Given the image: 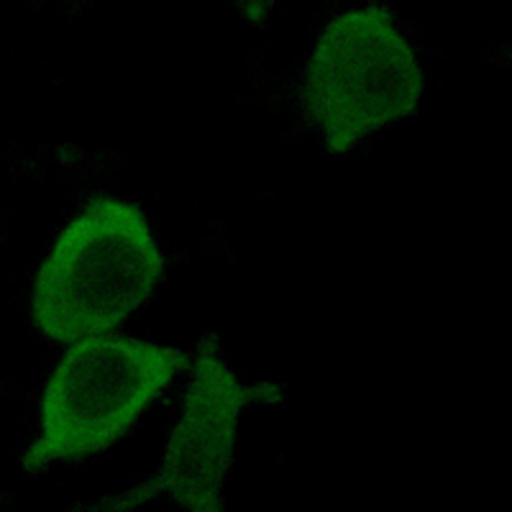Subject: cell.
Here are the masks:
<instances>
[{"instance_id": "cell-1", "label": "cell", "mask_w": 512, "mask_h": 512, "mask_svg": "<svg viewBox=\"0 0 512 512\" xmlns=\"http://www.w3.org/2000/svg\"><path fill=\"white\" fill-rule=\"evenodd\" d=\"M164 256L144 210L100 195L59 231L31 287V320L41 336L77 344L105 336L154 295Z\"/></svg>"}, {"instance_id": "cell-2", "label": "cell", "mask_w": 512, "mask_h": 512, "mask_svg": "<svg viewBox=\"0 0 512 512\" xmlns=\"http://www.w3.org/2000/svg\"><path fill=\"white\" fill-rule=\"evenodd\" d=\"M423 93V64L392 8L367 3L323 26L305 62L300 108L323 149L344 157L382 128L413 116Z\"/></svg>"}, {"instance_id": "cell-3", "label": "cell", "mask_w": 512, "mask_h": 512, "mask_svg": "<svg viewBox=\"0 0 512 512\" xmlns=\"http://www.w3.org/2000/svg\"><path fill=\"white\" fill-rule=\"evenodd\" d=\"M187 364V351L144 338L95 336L72 344L41 392L39 436L21 472L29 477L108 451Z\"/></svg>"}, {"instance_id": "cell-4", "label": "cell", "mask_w": 512, "mask_h": 512, "mask_svg": "<svg viewBox=\"0 0 512 512\" xmlns=\"http://www.w3.org/2000/svg\"><path fill=\"white\" fill-rule=\"evenodd\" d=\"M285 392L287 384L282 382H241L223 361L216 333H205L159 472L136 492L100 507L134 510L149 497L167 495L182 510L221 512L226 507V479L233 466L241 413L249 405H277L285 400Z\"/></svg>"}]
</instances>
